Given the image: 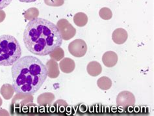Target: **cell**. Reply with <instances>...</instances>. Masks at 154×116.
I'll return each instance as SVG.
<instances>
[{
    "mask_svg": "<svg viewBox=\"0 0 154 116\" xmlns=\"http://www.w3.org/2000/svg\"><path fill=\"white\" fill-rule=\"evenodd\" d=\"M60 69L64 73H71L75 69V64L73 59L65 58L60 60L59 63Z\"/></svg>",
    "mask_w": 154,
    "mask_h": 116,
    "instance_id": "9",
    "label": "cell"
},
{
    "mask_svg": "<svg viewBox=\"0 0 154 116\" xmlns=\"http://www.w3.org/2000/svg\"><path fill=\"white\" fill-rule=\"evenodd\" d=\"M2 103H3V101H2V99H1V97H0V106H2Z\"/></svg>",
    "mask_w": 154,
    "mask_h": 116,
    "instance_id": "24",
    "label": "cell"
},
{
    "mask_svg": "<svg viewBox=\"0 0 154 116\" xmlns=\"http://www.w3.org/2000/svg\"><path fill=\"white\" fill-rule=\"evenodd\" d=\"M74 22L78 27H83L88 22V17L83 13H76L74 17Z\"/></svg>",
    "mask_w": 154,
    "mask_h": 116,
    "instance_id": "13",
    "label": "cell"
},
{
    "mask_svg": "<svg viewBox=\"0 0 154 116\" xmlns=\"http://www.w3.org/2000/svg\"><path fill=\"white\" fill-rule=\"evenodd\" d=\"M48 70V76L51 78H56L59 75L58 64L55 60L51 59L46 64Z\"/></svg>",
    "mask_w": 154,
    "mask_h": 116,
    "instance_id": "10",
    "label": "cell"
},
{
    "mask_svg": "<svg viewBox=\"0 0 154 116\" xmlns=\"http://www.w3.org/2000/svg\"><path fill=\"white\" fill-rule=\"evenodd\" d=\"M58 29L61 34L63 40L68 41L75 36L76 33V30L72 26L71 24L66 19H60L57 24Z\"/></svg>",
    "mask_w": 154,
    "mask_h": 116,
    "instance_id": "4",
    "label": "cell"
},
{
    "mask_svg": "<svg viewBox=\"0 0 154 116\" xmlns=\"http://www.w3.org/2000/svg\"><path fill=\"white\" fill-rule=\"evenodd\" d=\"M116 104L118 106L123 108L133 106L135 104V97L131 92L123 91L117 96Z\"/></svg>",
    "mask_w": 154,
    "mask_h": 116,
    "instance_id": "6",
    "label": "cell"
},
{
    "mask_svg": "<svg viewBox=\"0 0 154 116\" xmlns=\"http://www.w3.org/2000/svg\"><path fill=\"white\" fill-rule=\"evenodd\" d=\"M13 86L17 94L33 95L42 87L48 77L46 66L37 58H20L11 69Z\"/></svg>",
    "mask_w": 154,
    "mask_h": 116,
    "instance_id": "2",
    "label": "cell"
},
{
    "mask_svg": "<svg viewBox=\"0 0 154 116\" xmlns=\"http://www.w3.org/2000/svg\"><path fill=\"white\" fill-rule=\"evenodd\" d=\"M128 37V32L123 28L116 29L112 34V41L117 45H122L127 41Z\"/></svg>",
    "mask_w": 154,
    "mask_h": 116,
    "instance_id": "8",
    "label": "cell"
},
{
    "mask_svg": "<svg viewBox=\"0 0 154 116\" xmlns=\"http://www.w3.org/2000/svg\"><path fill=\"white\" fill-rule=\"evenodd\" d=\"M12 1L13 0H0V9H3L9 6Z\"/></svg>",
    "mask_w": 154,
    "mask_h": 116,
    "instance_id": "20",
    "label": "cell"
},
{
    "mask_svg": "<svg viewBox=\"0 0 154 116\" xmlns=\"http://www.w3.org/2000/svg\"><path fill=\"white\" fill-rule=\"evenodd\" d=\"M68 51L73 56L82 58L87 53V45L83 40L75 39L69 44Z\"/></svg>",
    "mask_w": 154,
    "mask_h": 116,
    "instance_id": "5",
    "label": "cell"
},
{
    "mask_svg": "<svg viewBox=\"0 0 154 116\" xmlns=\"http://www.w3.org/2000/svg\"><path fill=\"white\" fill-rule=\"evenodd\" d=\"M102 61L105 66L111 68L115 67L118 62V55L113 51H108L102 56Z\"/></svg>",
    "mask_w": 154,
    "mask_h": 116,
    "instance_id": "7",
    "label": "cell"
},
{
    "mask_svg": "<svg viewBox=\"0 0 154 116\" xmlns=\"http://www.w3.org/2000/svg\"><path fill=\"white\" fill-rule=\"evenodd\" d=\"M99 15L101 18L105 20H109L112 18V13L110 9L107 7H103L99 11Z\"/></svg>",
    "mask_w": 154,
    "mask_h": 116,
    "instance_id": "18",
    "label": "cell"
},
{
    "mask_svg": "<svg viewBox=\"0 0 154 116\" xmlns=\"http://www.w3.org/2000/svg\"><path fill=\"white\" fill-rule=\"evenodd\" d=\"M22 49L18 40L10 35L0 36V66H11L21 58Z\"/></svg>",
    "mask_w": 154,
    "mask_h": 116,
    "instance_id": "3",
    "label": "cell"
},
{
    "mask_svg": "<svg viewBox=\"0 0 154 116\" xmlns=\"http://www.w3.org/2000/svg\"><path fill=\"white\" fill-rule=\"evenodd\" d=\"M55 97L54 95L50 93H46L42 95H40L38 97V103L39 105H48L50 104L53 101H54Z\"/></svg>",
    "mask_w": 154,
    "mask_h": 116,
    "instance_id": "15",
    "label": "cell"
},
{
    "mask_svg": "<svg viewBox=\"0 0 154 116\" xmlns=\"http://www.w3.org/2000/svg\"><path fill=\"white\" fill-rule=\"evenodd\" d=\"M39 14V11L36 9V8L33 7L30 8V9L26 11V12L24 14V17H25L28 20H31L37 18Z\"/></svg>",
    "mask_w": 154,
    "mask_h": 116,
    "instance_id": "17",
    "label": "cell"
},
{
    "mask_svg": "<svg viewBox=\"0 0 154 116\" xmlns=\"http://www.w3.org/2000/svg\"><path fill=\"white\" fill-rule=\"evenodd\" d=\"M44 2L48 6L60 7L63 5L64 0H44Z\"/></svg>",
    "mask_w": 154,
    "mask_h": 116,
    "instance_id": "19",
    "label": "cell"
},
{
    "mask_svg": "<svg viewBox=\"0 0 154 116\" xmlns=\"http://www.w3.org/2000/svg\"><path fill=\"white\" fill-rule=\"evenodd\" d=\"M23 42L30 52L45 56L62 45L63 39L57 26L42 18H35L27 24Z\"/></svg>",
    "mask_w": 154,
    "mask_h": 116,
    "instance_id": "1",
    "label": "cell"
},
{
    "mask_svg": "<svg viewBox=\"0 0 154 116\" xmlns=\"http://www.w3.org/2000/svg\"><path fill=\"white\" fill-rule=\"evenodd\" d=\"M97 85L102 90H108L112 86L111 80L106 77H103L99 78L97 81Z\"/></svg>",
    "mask_w": 154,
    "mask_h": 116,
    "instance_id": "14",
    "label": "cell"
},
{
    "mask_svg": "<svg viewBox=\"0 0 154 116\" xmlns=\"http://www.w3.org/2000/svg\"><path fill=\"white\" fill-rule=\"evenodd\" d=\"M14 88L13 86L9 83H5L2 86L0 89V93L3 96V97L5 100L11 99L14 95Z\"/></svg>",
    "mask_w": 154,
    "mask_h": 116,
    "instance_id": "12",
    "label": "cell"
},
{
    "mask_svg": "<svg viewBox=\"0 0 154 116\" xmlns=\"http://www.w3.org/2000/svg\"><path fill=\"white\" fill-rule=\"evenodd\" d=\"M6 17V14L5 12L2 11V9H0V23L2 22Z\"/></svg>",
    "mask_w": 154,
    "mask_h": 116,
    "instance_id": "21",
    "label": "cell"
},
{
    "mask_svg": "<svg viewBox=\"0 0 154 116\" xmlns=\"http://www.w3.org/2000/svg\"><path fill=\"white\" fill-rule=\"evenodd\" d=\"M20 2H23V3H33L36 2V0H19Z\"/></svg>",
    "mask_w": 154,
    "mask_h": 116,
    "instance_id": "23",
    "label": "cell"
},
{
    "mask_svg": "<svg viewBox=\"0 0 154 116\" xmlns=\"http://www.w3.org/2000/svg\"><path fill=\"white\" fill-rule=\"evenodd\" d=\"M87 70L89 75L92 77H97L102 73V67L98 62L94 61L88 64Z\"/></svg>",
    "mask_w": 154,
    "mask_h": 116,
    "instance_id": "11",
    "label": "cell"
},
{
    "mask_svg": "<svg viewBox=\"0 0 154 116\" xmlns=\"http://www.w3.org/2000/svg\"><path fill=\"white\" fill-rule=\"evenodd\" d=\"M49 55H50V58L55 61H60L61 60L64 55L63 50L60 47L57 48L52 52Z\"/></svg>",
    "mask_w": 154,
    "mask_h": 116,
    "instance_id": "16",
    "label": "cell"
},
{
    "mask_svg": "<svg viewBox=\"0 0 154 116\" xmlns=\"http://www.w3.org/2000/svg\"><path fill=\"white\" fill-rule=\"evenodd\" d=\"M0 115H9V113L3 109H2L0 110Z\"/></svg>",
    "mask_w": 154,
    "mask_h": 116,
    "instance_id": "22",
    "label": "cell"
}]
</instances>
